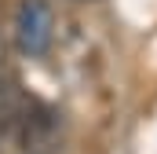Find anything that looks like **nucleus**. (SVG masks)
<instances>
[{
  "mask_svg": "<svg viewBox=\"0 0 157 154\" xmlns=\"http://www.w3.org/2000/svg\"><path fill=\"white\" fill-rule=\"evenodd\" d=\"M51 33H55V15L48 0H22L18 15H15V44L22 55L40 59L51 48Z\"/></svg>",
  "mask_w": 157,
  "mask_h": 154,
  "instance_id": "obj_1",
  "label": "nucleus"
}]
</instances>
